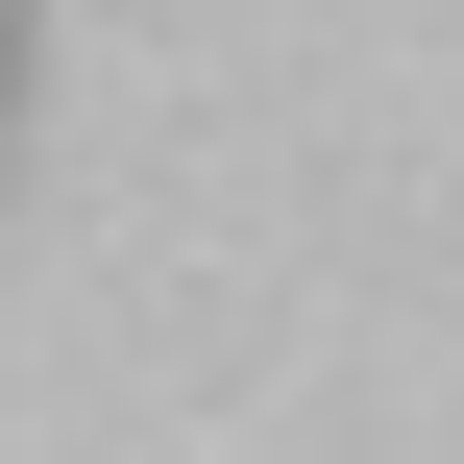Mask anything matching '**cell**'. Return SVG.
I'll return each mask as SVG.
<instances>
[{
  "mask_svg": "<svg viewBox=\"0 0 464 464\" xmlns=\"http://www.w3.org/2000/svg\"><path fill=\"white\" fill-rule=\"evenodd\" d=\"M0 24H24V0H0Z\"/></svg>",
  "mask_w": 464,
  "mask_h": 464,
  "instance_id": "cell-1",
  "label": "cell"
}]
</instances>
